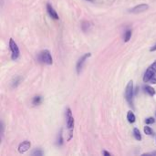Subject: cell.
Listing matches in <instances>:
<instances>
[{
  "label": "cell",
  "instance_id": "1",
  "mask_svg": "<svg viewBox=\"0 0 156 156\" xmlns=\"http://www.w3.org/2000/svg\"><path fill=\"white\" fill-rule=\"evenodd\" d=\"M66 123H67V128H68V138L67 141H70L72 138V133H73V129H74V118L71 112V110L68 108L66 110Z\"/></svg>",
  "mask_w": 156,
  "mask_h": 156
},
{
  "label": "cell",
  "instance_id": "2",
  "mask_svg": "<svg viewBox=\"0 0 156 156\" xmlns=\"http://www.w3.org/2000/svg\"><path fill=\"white\" fill-rule=\"evenodd\" d=\"M124 97L129 106H133V98H134V90H133V81L130 80L125 88Z\"/></svg>",
  "mask_w": 156,
  "mask_h": 156
},
{
  "label": "cell",
  "instance_id": "3",
  "mask_svg": "<svg viewBox=\"0 0 156 156\" xmlns=\"http://www.w3.org/2000/svg\"><path fill=\"white\" fill-rule=\"evenodd\" d=\"M38 61L40 63H43V64H46V65H51L53 63V58H52V56L50 54V52L48 50V49H45V50H42L39 54H38Z\"/></svg>",
  "mask_w": 156,
  "mask_h": 156
},
{
  "label": "cell",
  "instance_id": "4",
  "mask_svg": "<svg viewBox=\"0 0 156 156\" xmlns=\"http://www.w3.org/2000/svg\"><path fill=\"white\" fill-rule=\"evenodd\" d=\"M9 48H10V51H11V58H12V60L18 59L19 56H20V51H19V48L17 47V44L14 41L13 38L9 39Z\"/></svg>",
  "mask_w": 156,
  "mask_h": 156
},
{
  "label": "cell",
  "instance_id": "5",
  "mask_svg": "<svg viewBox=\"0 0 156 156\" xmlns=\"http://www.w3.org/2000/svg\"><path fill=\"white\" fill-rule=\"evenodd\" d=\"M156 74V60L148 68V69L145 71L144 76V82L147 83L151 80V79Z\"/></svg>",
  "mask_w": 156,
  "mask_h": 156
},
{
  "label": "cell",
  "instance_id": "6",
  "mask_svg": "<svg viewBox=\"0 0 156 156\" xmlns=\"http://www.w3.org/2000/svg\"><path fill=\"white\" fill-rule=\"evenodd\" d=\"M148 9H149V5L147 4H140V5L131 8L130 12L133 13V14H139V13H142V12H145Z\"/></svg>",
  "mask_w": 156,
  "mask_h": 156
},
{
  "label": "cell",
  "instance_id": "7",
  "mask_svg": "<svg viewBox=\"0 0 156 156\" xmlns=\"http://www.w3.org/2000/svg\"><path fill=\"white\" fill-rule=\"evenodd\" d=\"M90 56H91L90 53H86V54H84V55L78 60V62H77V72H78V74H80V72L81 71V69H82V68H83V65H84L86 59H87L88 58H90Z\"/></svg>",
  "mask_w": 156,
  "mask_h": 156
},
{
  "label": "cell",
  "instance_id": "8",
  "mask_svg": "<svg viewBox=\"0 0 156 156\" xmlns=\"http://www.w3.org/2000/svg\"><path fill=\"white\" fill-rule=\"evenodd\" d=\"M31 147V144L29 141H24L18 145V152L19 154H25L27 153Z\"/></svg>",
  "mask_w": 156,
  "mask_h": 156
},
{
  "label": "cell",
  "instance_id": "9",
  "mask_svg": "<svg viewBox=\"0 0 156 156\" xmlns=\"http://www.w3.org/2000/svg\"><path fill=\"white\" fill-rule=\"evenodd\" d=\"M47 11H48V15H49V16H50L51 18L56 19V20H58V19L59 18L58 13L56 12V10L54 9V7H53L50 4H48V5H47Z\"/></svg>",
  "mask_w": 156,
  "mask_h": 156
},
{
  "label": "cell",
  "instance_id": "10",
  "mask_svg": "<svg viewBox=\"0 0 156 156\" xmlns=\"http://www.w3.org/2000/svg\"><path fill=\"white\" fill-rule=\"evenodd\" d=\"M144 91L146 93H148L150 96H154L155 95V90L153 87H151L149 85H146V86L144 87Z\"/></svg>",
  "mask_w": 156,
  "mask_h": 156
},
{
  "label": "cell",
  "instance_id": "11",
  "mask_svg": "<svg viewBox=\"0 0 156 156\" xmlns=\"http://www.w3.org/2000/svg\"><path fill=\"white\" fill-rule=\"evenodd\" d=\"M127 120H128V122H129L130 123H133V122H135V121H136V117H135L134 113H133L132 111H129V112H127Z\"/></svg>",
  "mask_w": 156,
  "mask_h": 156
},
{
  "label": "cell",
  "instance_id": "12",
  "mask_svg": "<svg viewBox=\"0 0 156 156\" xmlns=\"http://www.w3.org/2000/svg\"><path fill=\"white\" fill-rule=\"evenodd\" d=\"M132 37V30L131 29H128L124 32V36H123V40L124 42H129L130 39Z\"/></svg>",
  "mask_w": 156,
  "mask_h": 156
},
{
  "label": "cell",
  "instance_id": "13",
  "mask_svg": "<svg viewBox=\"0 0 156 156\" xmlns=\"http://www.w3.org/2000/svg\"><path fill=\"white\" fill-rule=\"evenodd\" d=\"M133 136L137 141H142V134L139 131L138 128H134L133 129Z\"/></svg>",
  "mask_w": 156,
  "mask_h": 156
},
{
  "label": "cell",
  "instance_id": "14",
  "mask_svg": "<svg viewBox=\"0 0 156 156\" xmlns=\"http://www.w3.org/2000/svg\"><path fill=\"white\" fill-rule=\"evenodd\" d=\"M41 101H42V98L40 96H36V97H34V99L32 101V104L33 105H39L41 103Z\"/></svg>",
  "mask_w": 156,
  "mask_h": 156
},
{
  "label": "cell",
  "instance_id": "15",
  "mask_svg": "<svg viewBox=\"0 0 156 156\" xmlns=\"http://www.w3.org/2000/svg\"><path fill=\"white\" fill-rule=\"evenodd\" d=\"M144 133L147 134V135H153V133H154L153 129H152L151 127H149V126H145V127L144 128Z\"/></svg>",
  "mask_w": 156,
  "mask_h": 156
},
{
  "label": "cell",
  "instance_id": "16",
  "mask_svg": "<svg viewBox=\"0 0 156 156\" xmlns=\"http://www.w3.org/2000/svg\"><path fill=\"white\" fill-rule=\"evenodd\" d=\"M154 122H155V120H154V118H153V117L147 118V119L145 120V123H146V124H152V123H154Z\"/></svg>",
  "mask_w": 156,
  "mask_h": 156
},
{
  "label": "cell",
  "instance_id": "17",
  "mask_svg": "<svg viewBox=\"0 0 156 156\" xmlns=\"http://www.w3.org/2000/svg\"><path fill=\"white\" fill-rule=\"evenodd\" d=\"M43 154V152L42 151H40L39 149H37V150H35L34 152H32V155H37V156H40Z\"/></svg>",
  "mask_w": 156,
  "mask_h": 156
},
{
  "label": "cell",
  "instance_id": "18",
  "mask_svg": "<svg viewBox=\"0 0 156 156\" xmlns=\"http://www.w3.org/2000/svg\"><path fill=\"white\" fill-rule=\"evenodd\" d=\"M150 81H151L152 83H154V84H156V74L154 76V77H153V78H152V79H151V80H150Z\"/></svg>",
  "mask_w": 156,
  "mask_h": 156
},
{
  "label": "cell",
  "instance_id": "19",
  "mask_svg": "<svg viewBox=\"0 0 156 156\" xmlns=\"http://www.w3.org/2000/svg\"><path fill=\"white\" fill-rule=\"evenodd\" d=\"M102 154H104L105 156H111V155H112V154H111L110 153H108V152H106V151H103V152H102Z\"/></svg>",
  "mask_w": 156,
  "mask_h": 156
},
{
  "label": "cell",
  "instance_id": "20",
  "mask_svg": "<svg viewBox=\"0 0 156 156\" xmlns=\"http://www.w3.org/2000/svg\"><path fill=\"white\" fill-rule=\"evenodd\" d=\"M155 50H156V45H154V47H152V48H150V51H151V52H153V51H155Z\"/></svg>",
  "mask_w": 156,
  "mask_h": 156
},
{
  "label": "cell",
  "instance_id": "21",
  "mask_svg": "<svg viewBox=\"0 0 156 156\" xmlns=\"http://www.w3.org/2000/svg\"><path fill=\"white\" fill-rule=\"evenodd\" d=\"M86 1H89V2H92L93 0H86Z\"/></svg>",
  "mask_w": 156,
  "mask_h": 156
},
{
  "label": "cell",
  "instance_id": "22",
  "mask_svg": "<svg viewBox=\"0 0 156 156\" xmlns=\"http://www.w3.org/2000/svg\"><path fill=\"white\" fill-rule=\"evenodd\" d=\"M155 116H156V112H155Z\"/></svg>",
  "mask_w": 156,
  "mask_h": 156
}]
</instances>
